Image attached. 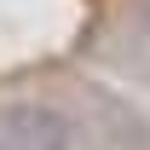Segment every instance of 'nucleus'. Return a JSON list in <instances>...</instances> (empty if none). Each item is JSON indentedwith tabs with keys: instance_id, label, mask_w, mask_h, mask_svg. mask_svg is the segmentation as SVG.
<instances>
[{
	"instance_id": "obj_1",
	"label": "nucleus",
	"mask_w": 150,
	"mask_h": 150,
	"mask_svg": "<svg viewBox=\"0 0 150 150\" xmlns=\"http://www.w3.org/2000/svg\"><path fill=\"white\" fill-rule=\"evenodd\" d=\"M0 150H75V127L52 104L18 98V104H0Z\"/></svg>"
},
{
	"instance_id": "obj_2",
	"label": "nucleus",
	"mask_w": 150,
	"mask_h": 150,
	"mask_svg": "<svg viewBox=\"0 0 150 150\" xmlns=\"http://www.w3.org/2000/svg\"><path fill=\"white\" fill-rule=\"evenodd\" d=\"M139 23H144V29H150V0H139Z\"/></svg>"
}]
</instances>
